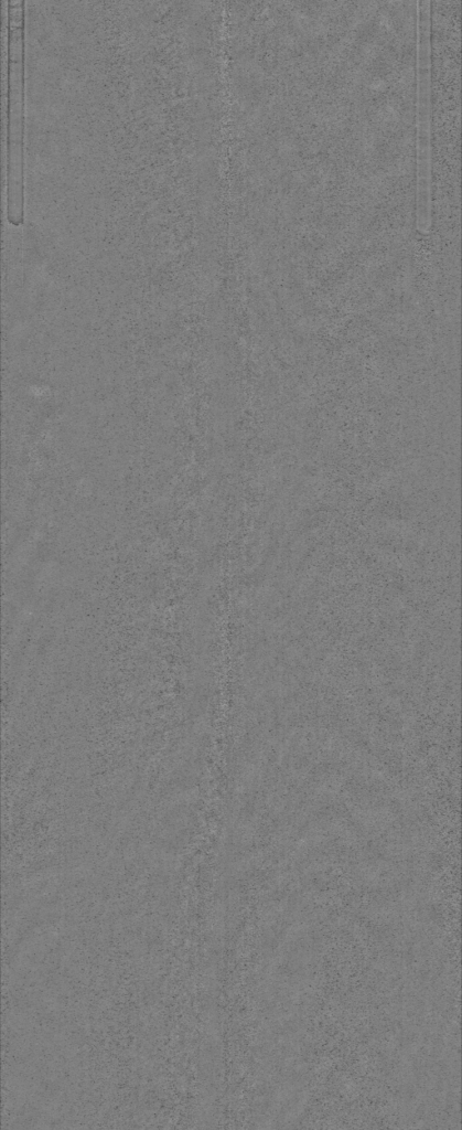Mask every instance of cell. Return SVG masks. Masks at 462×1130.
Returning a JSON list of instances; mask_svg holds the SVG:
<instances>
[{"label":"cell","instance_id":"cell-1","mask_svg":"<svg viewBox=\"0 0 462 1130\" xmlns=\"http://www.w3.org/2000/svg\"><path fill=\"white\" fill-rule=\"evenodd\" d=\"M7 217L24 221V1L8 2Z\"/></svg>","mask_w":462,"mask_h":1130}]
</instances>
